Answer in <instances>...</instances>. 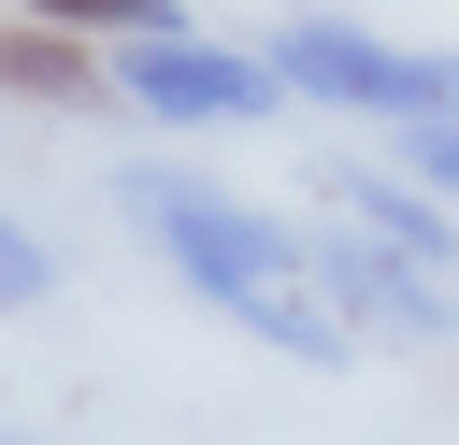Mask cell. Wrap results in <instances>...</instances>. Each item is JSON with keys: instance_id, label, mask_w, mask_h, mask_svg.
<instances>
[{"instance_id": "cell-1", "label": "cell", "mask_w": 459, "mask_h": 445, "mask_svg": "<svg viewBox=\"0 0 459 445\" xmlns=\"http://www.w3.org/2000/svg\"><path fill=\"white\" fill-rule=\"evenodd\" d=\"M115 187H129V230H143L244 345H273V359H344V345H359L344 301H330V273H316V244H301L287 215L201 187V172H115Z\"/></svg>"}, {"instance_id": "cell-2", "label": "cell", "mask_w": 459, "mask_h": 445, "mask_svg": "<svg viewBox=\"0 0 459 445\" xmlns=\"http://www.w3.org/2000/svg\"><path fill=\"white\" fill-rule=\"evenodd\" d=\"M273 72H287V100L387 115V129H416V115H459V57H416V43L359 29V14H287V29H273Z\"/></svg>"}, {"instance_id": "cell-3", "label": "cell", "mask_w": 459, "mask_h": 445, "mask_svg": "<svg viewBox=\"0 0 459 445\" xmlns=\"http://www.w3.org/2000/svg\"><path fill=\"white\" fill-rule=\"evenodd\" d=\"M115 100L158 115V129H258L287 100V72H273V43L244 57V43H201V29H143V43H115Z\"/></svg>"}, {"instance_id": "cell-4", "label": "cell", "mask_w": 459, "mask_h": 445, "mask_svg": "<svg viewBox=\"0 0 459 445\" xmlns=\"http://www.w3.org/2000/svg\"><path fill=\"white\" fill-rule=\"evenodd\" d=\"M316 273H330V301H344V330H387V345H445L459 330V273H430V258H402V244H373V230H316Z\"/></svg>"}, {"instance_id": "cell-5", "label": "cell", "mask_w": 459, "mask_h": 445, "mask_svg": "<svg viewBox=\"0 0 459 445\" xmlns=\"http://www.w3.org/2000/svg\"><path fill=\"white\" fill-rule=\"evenodd\" d=\"M316 187H330V215H344V230H373V244H402V258L459 273V230H445V201H416L402 172H316Z\"/></svg>"}, {"instance_id": "cell-6", "label": "cell", "mask_w": 459, "mask_h": 445, "mask_svg": "<svg viewBox=\"0 0 459 445\" xmlns=\"http://www.w3.org/2000/svg\"><path fill=\"white\" fill-rule=\"evenodd\" d=\"M0 86H14V100H115V57H100L86 29H43V14H29V29H0Z\"/></svg>"}, {"instance_id": "cell-7", "label": "cell", "mask_w": 459, "mask_h": 445, "mask_svg": "<svg viewBox=\"0 0 459 445\" xmlns=\"http://www.w3.org/2000/svg\"><path fill=\"white\" fill-rule=\"evenodd\" d=\"M43 29H86V43H143V29H172V0H29Z\"/></svg>"}, {"instance_id": "cell-8", "label": "cell", "mask_w": 459, "mask_h": 445, "mask_svg": "<svg viewBox=\"0 0 459 445\" xmlns=\"http://www.w3.org/2000/svg\"><path fill=\"white\" fill-rule=\"evenodd\" d=\"M43 287H57V258H43V244H29V230H14V215H0V316H29V301H43Z\"/></svg>"}, {"instance_id": "cell-9", "label": "cell", "mask_w": 459, "mask_h": 445, "mask_svg": "<svg viewBox=\"0 0 459 445\" xmlns=\"http://www.w3.org/2000/svg\"><path fill=\"white\" fill-rule=\"evenodd\" d=\"M402 144H416V187H445V201H459V115H416Z\"/></svg>"}, {"instance_id": "cell-10", "label": "cell", "mask_w": 459, "mask_h": 445, "mask_svg": "<svg viewBox=\"0 0 459 445\" xmlns=\"http://www.w3.org/2000/svg\"><path fill=\"white\" fill-rule=\"evenodd\" d=\"M0 445H29V431H0Z\"/></svg>"}]
</instances>
